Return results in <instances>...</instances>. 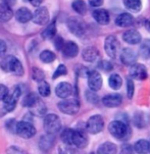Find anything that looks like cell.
Masks as SVG:
<instances>
[{
    "label": "cell",
    "instance_id": "6da1fadb",
    "mask_svg": "<svg viewBox=\"0 0 150 154\" xmlns=\"http://www.w3.org/2000/svg\"><path fill=\"white\" fill-rule=\"evenodd\" d=\"M67 28L70 30V32L76 35L77 37H83L86 33V29H87V26L85 22L80 19V17H70L67 20Z\"/></svg>",
    "mask_w": 150,
    "mask_h": 154
},
{
    "label": "cell",
    "instance_id": "7a4b0ae2",
    "mask_svg": "<svg viewBox=\"0 0 150 154\" xmlns=\"http://www.w3.org/2000/svg\"><path fill=\"white\" fill-rule=\"evenodd\" d=\"M43 126H44V130H45L47 134L54 135L61 128V122H60V119L56 114H48L44 119Z\"/></svg>",
    "mask_w": 150,
    "mask_h": 154
},
{
    "label": "cell",
    "instance_id": "3957f363",
    "mask_svg": "<svg viewBox=\"0 0 150 154\" xmlns=\"http://www.w3.org/2000/svg\"><path fill=\"white\" fill-rule=\"evenodd\" d=\"M15 132H17V136H20V138H23V139H30V138H32L35 136L36 129L31 122L23 121V122H17Z\"/></svg>",
    "mask_w": 150,
    "mask_h": 154
},
{
    "label": "cell",
    "instance_id": "277c9868",
    "mask_svg": "<svg viewBox=\"0 0 150 154\" xmlns=\"http://www.w3.org/2000/svg\"><path fill=\"white\" fill-rule=\"evenodd\" d=\"M58 108L62 113L73 116L80 110V102L76 99H65L58 103Z\"/></svg>",
    "mask_w": 150,
    "mask_h": 154
},
{
    "label": "cell",
    "instance_id": "5b68a950",
    "mask_svg": "<svg viewBox=\"0 0 150 154\" xmlns=\"http://www.w3.org/2000/svg\"><path fill=\"white\" fill-rule=\"evenodd\" d=\"M108 131L117 139H123L128 134V127L120 121H114L108 125Z\"/></svg>",
    "mask_w": 150,
    "mask_h": 154
},
{
    "label": "cell",
    "instance_id": "8992f818",
    "mask_svg": "<svg viewBox=\"0 0 150 154\" xmlns=\"http://www.w3.org/2000/svg\"><path fill=\"white\" fill-rule=\"evenodd\" d=\"M103 127H104L103 119H102V116H99V114L91 116L86 124V130L90 133V134H93V135L98 134V133L101 132L102 130H103Z\"/></svg>",
    "mask_w": 150,
    "mask_h": 154
},
{
    "label": "cell",
    "instance_id": "52a82bcc",
    "mask_svg": "<svg viewBox=\"0 0 150 154\" xmlns=\"http://www.w3.org/2000/svg\"><path fill=\"white\" fill-rule=\"evenodd\" d=\"M118 48H120V42L117 38L114 35L106 37L104 42V49L106 54L110 58H115L118 54Z\"/></svg>",
    "mask_w": 150,
    "mask_h": 154
},
{
    "label": "cell",
    "instance_id": "ba28073f",
    "mask_svg": "<svg viewBox=\"0 0 150 154\" xmlns=\"http://www.w3.org/2000/svg\"><path fill=\"white\" fill-rule=\"evenodd\" d=\"M20 96V89L14 88L12 92H8L6 97L4 98V110L7 112L14 111L17 106V102Z\"/></svg>",
    "mask_w": 150,
    "mask_h": 154
},
{
    "label": "cell",
    "instance_id": "9c48e42d",
    "mask_svg": "<svg viewBox=\"0 0 150 154\" xmlns=\"http://www.w3.org/2000/svg\"><path fill=\"white\" fill-rule=\"evenodd\" d=\"M87 78H88V86L91 91L96 92V91H99L101 89L102 78L101 75L97 70H91V72H89Z\"/></svg>",
    "mask_w": 150,
    "mask_h": 154
},
{
    "label": "cell",
    "instance_id": "30bf717a",
    "mask_svg": "<svg viewBox=\"0 0 150 154\" xmlns=\"http://www.w3.org/2000/svg\"><path fill=\"white\" fill-rule=\"evenodd\" d=\"M32 20L39 26H43L49 22V12L48 9L44 6L38 7L32 15Z\"/></svg>",
    "mask_w": 150,
    "mask_h": 154
},
{
    "label": "cell",
    "instance_id": "8fae6325",
    "mask_svg": "<svg viewBox=\"0 0 150 154\" xmlns=\"http://www.w3.org/2000/svg\"><path fill=\"white\" fill-rule=\"evenodd\" d=\"M120 61L123 62V64L125 66H133L136 63L138 55H137L136 51L132 48H123L122 52H120Z\"/></svg>",
    "mask_w": 150,
    "mask_h": 154
},
{
    "label": "cell",
    "instance_id": "7c38bea8",
    "mask_svg": "<svg viewBox=\"0 0 150 154\" xmlns=\"http://www.w3.org/2000/svg\"><path fill=\"white\" fill-rule=\"evenodd\" d=\"M130 75L132 78L136 80L142 81V80H146L147 77H148V74H147V69L146 66L144 64L141 63H136L131 66V69H130Z\"/></svg>",
    "mask_w": 150,
    "mask_h": 154
},
{
    "label": "cell",
    "instance_id": "4fadbf2b",
    "mask_svg": "<svg viewBox=\"0 0 150 154\" xmlns=\"http://www.w3.org/2000/svg\"><path fill=\"white\" fill-rule=\"evenodd\" d=\"M123 102V97L120 94H108L102 98V104L108 108H114L120 106Z\"/></svg>",
    "mask_w": 150,
    "mask_h": 154
},
{
    "label": "cell",
    "instance_id": "5bb4252c",
    "mask_svg": "<svg viewBox=\"0 0 150 154\" xmlns=\"http://www.w3.org/2000/svg\"><path fill=\"white\" fill-rule=\"evenodd\" d=\"M135 23V19L131 14L123 12L118 14L115 19V25L120 28H130Z\"/></svg>",
    "mask_w": 150,
    "mask_h": 154
},
{
    "label": "cell",
    "instance_id": "9a60e30c",
    "mask_svg": "<svg viewBox=\"0 0 150 154\" xmlns=\"http://www.w3.org/2000/svg\"><path fill=\"white\" fill-rule=\"evenodd\" d=\"M73 93V86L67 82H61L55 88V94L57 97L65 99L70 97Z\"/></svg>",
    "mask_w": 150,
    "mask_h": 154
},
{
    "label": "cell",
    "instance_id": "2e32d148",
    "mask_svg": "<svg viewBox=\"0 0 150 154\" xmlns=\"http://www.w3.org/2000/svg\"><path fill=\"white\" fill-rule=\"evenodd\" d=\"M123 39L126 43L131 44V45H136V44H139L141 42L142 37L141 34L139 33V31L131 29V30H128L123 33Z\"/></svg>",
    "mask_w": 150,
    "mask_h": 154
},
{
    "label": "cell",
    "instance_id": "e0dca14e",
    "mask_svg": "<svg viewBox=\"0 0 150 154\" xmlns=\"http://www.w3.org/2000/svg\"><path fill=\"white\" fill-rule=\"evenodd\" d=\"M73 145H75L78 148H85L88 145V138L86 134L81 130H75L73 132Z\"/></svg>",
    "mask_w": 150,
    "mask_h": 154
},
{
    "label": "cell",
    "instance_id": "ac0fdd59",
    "mask_svg": "<svg viewBox=\"0 0 150 154\" xmlns=\"http://www.w3.org/2000/svg\"><path fill=\"white\" fill-rule=\"evenodd\" d=\"M62 53L65 57H68V58H73L78 55L79 53V47L75 42L73 41H67V42H64V47H62Z\"/></svg>",
    "mask_w": 150,
    "mask_h": 154
},
{
    "label": "cell",
    "instance_id": "d6986e66",
    "mask_svg": "<svg viewBox=\"0 0 150 154\" xmlns=\"http://www.w3.org/2000/svg\"><path fill=\"white\" fill-rule=\"evenodd\" d=\"M92 15H93L94 20H96V23L101 26L107 25L110 20L109 14L105 9H95Z\"/></svg>",
    "mask_w": 150,
    "mask_h": 154
},
{
    "label": "cell",
    "instance_id": "ffe728a7",
    "mask_svg": "<svg viewBox=\"0 0 150 154\" xmlns=\"http://www.w3.org/2000/svg\"><path fill=\"white\" fill-rule=\"evenodd\" d=\"M82 57L84 60L87 62H94L98 59L99 51L95 47H87L83 50Z\"/></svg>",
    "mask_w": 150,
    "mask_h": 154
},
{
    "label": "cell",
    "instance_id": "44dd1931",
    "mask_svg": "<svg viewBox=\"0 0 150 154\" xmlns=\"http://www.w3.org/2000/svg\"><path fill=\"white\" fill-rule=\"evenodd\" d=\"M32 15L33 14L31 12L30 9L26 8V7H20L15 12V19H17V22L26 23L32 20Z\"/></svg>",
    "mask_w": 150,
    "mask_h": 154
},
{
    "label": "cell",
    "instance_id": "7402d4cb",
    "mask_svg": "<svg viewBox=\"0 0 150 154\" xmlns=\"http://www.w3.org/2000/svg\"><path fill=\"white\" fill-rule=\"evenodd\" d=\"M53 144H54V137L53 135H50V134L42 136L40 138V141H39V147L44 152L48 151L53 146Z\"/></svg>",
    "mask_w": 150,
    "mask_h": 154
},
{
    "label": "cell",
    "instance_id": "603a6c76",
    "mask_svg": "<svg viewBox=\"0 0 150 154\" xmlns=\"http://www.w3.org/2000/svg\"><path fill=\"white\" fill-rule=\"evenodd\" d=\"M30 109L34 116H43L44 114L46 113V110H47L45 104L40 100V98L37 99L33 105L30 107Z\"/></svg>",
    "mask_w": 150,
    "mask_h": 154
},
{
    "label": "cell",
    "instance_id": "cb8c5ba5",
    "mask_svg": "<svg viewBox=\"0 0 150 154\" xmlns=\"http://www.w3.org/2000/svg\"><path fill=\"white\" fill-rule=\"evenodd\" d=\"M12 17H14V12L9 7V5L0 3V22H8L9 20L12 19Z\"/></svg>",
    "mask_w": 150,
    "mask_h": 154
},
{
    "label": "cell",
    "instance_id": "d4e9b609",
    "mask_svg": "<svg viewBox=\"0 0 150 154\" xmlns=\"http://www.w3.org/2000/svg\"><path fill=\"white\" fill-rule=\"evenodd\" d=\"M117 147L111 142H105L97 149V154H117Z\"/></svg>",
    "mask_w": 150,
    "mask_h": 154
},
{
    "label": "cell",
    "instance_id": "484cf974",
    "mask_svg": "<svg viewBox=\"0 0 150 154\" xmlns=\"http://www.w3.org/2000/svg\"><path fill=\"white\" fill-rule=\"evenodd\" d=\"M134 152L137 154H147L149 153V142L147 140L140 139L134 145Z\"/></svg>",
    "mask_w": 150,
    "mask_h": 154
},
{
    "label": "cell",
    "instance_id": "4316f807",
    "mask_svg": "<svg viewBox=\"0 0 150 154\" xmlns=\"http://www.w3.org/2000/svg\"><path fill=\"white\" fill-rule=\"evenodd\" d=\"M17 58H15V57L12 56V55H8V56L4 57V58L2 59V61L0 62V67H1L4 72H11L15 61H17Z\"/></svg>",
    "mask_w": 150,
    "mask_h": 154
},
{
    "label": "cell",
    "instance_id": "83f0119b",
    "mask_svg": "<svg viewBox=\"0 0 150 154\" xmlns=\"http://www.w3.org/2000/svg\"><path fill=\"white\" fill-rule=\"evenodd\" d=\"M41 36L44 39H52L53 37L56 36V25H55V22L53 20L52 23H50L47 27L44 29V31L42 32Z\"/></svg>",
    "mask_w": 150,
    "mask_h": 154
},
{
    "label": "cell",
    "instance_id": "f1b7e54d",
    "mask_svg": "<svg viewBox=\"0 0 150 154\" xmlns=\"http://www.w3.org/2000/svg\"><path fill=\"white\" fill-rule=\"evenodd\" d=\"M108 84H109V87L111 89H114V90H120L123 85V79L120 78V75L114 74L109 77Z\"/></svg>",
    "mask_w": 150,
    "mask_h": 154
},
{
    "label": "cell",
    "instance_id": "f546056e",
    "mask_svg": "<svg viewBox=\"0 0 150 154\" xmlns=\"http://www.w3.org/2000/svg\"><path fill=\"white\" fill-rule=\"evenodd\" d=\"M125 6L130 11L139 12L142 8V2L141 0H125Z\"/></svg>",
    "mask_w": 150,
    "mask_h": 154
},
{
    "label": "cell",
    "instance_id": "4dcf8cb0",
    "mask_svg": "<svg viewBox=\"0 0 150 154\" xmlns=\"http://www.w3.org/2000/svg\"><path fill=\"white\" fill-rule=\"evenodd\" d=\"M140 56L144 59L150 58V39H146L142 42L140 46Z\"/></svg>",
    "mask_w": 150,
    "mask_h": 154
},
{
    "label": "cell",
    "instance_id": "1f68e13d",
    "mask_svg": "<svg viewBox=\"0 0 150 154\" xmlns=\"http://www.w3.org/2000/svg\"><path fill=\"white\" fill-rule=\"evenodd\" d=\"M72 6L73 9L81 15H84L87 12V5L83 0H75L73 2Z\"/></svg>",
    "mask_w": 150,
    "mask_h": 154
},
{
    "label": "cell",
    "instance_id": "d6a6232c",
    "mask_svg": "<svg viewBox=\"0 0 150 154\" xmlns=\"http://www.w3.org/2000/svg\"><path fill=\"white\" fill-rule=\"evenodd\" d=\"M73 132H75V130H73V129H65L64 131L61 133V140L64 144L73 145Z\"/></svg>",
    "mask_w": 150,
    "mask_h": 154
},
{
    "label": "cell",
    "instance_id": "836d02e7",
    "mask_svg": "<svg viewBox=\"0 0 150 154\" xmlns=\"http://www.w3.org/2000/svg\"><path fill=\"white\" fill-rule=\"evenodd\" d=\"M55 58H56L55 54L50 50H44L40 54V59L44 63H51L55 60Z\"/></svg>",
    "mask_w": 150,
    "mask_h": 154
},
{
    "label": "cell",
    "instance_id": "e575fe53",
    "mask_svg": "<svg viewBox=\"0 0 150 154\" xmlns=\"http://www.w3.org/2000/svg\"><path fill=\"white\" fill-rule=\"evenodd\" d=\"M38 92L42 97H47V96H49L50 92H51V89H50V86L48 83L45 82V81H42V82L39 83Z\"/></svg>",
    "mask_w": 150,
    "mask_h": 154
},
{
    "label": "cell",
    "instance_id": "d590c367",
    "mask_svg": "<svg viewBox=\"0 0 150 154\" xmlns=\"http://www.w3.org/2000/svg\"><path fill=\"white\" fill-rule=\"evenodd\" d=\"M145 113H137L135 114V125L138 128H145L148 124V119H145Z\"/></svg>",
    "mask_w": 150,
    "mask_h": 154
},
{
    "label": "cell",
    "instance_id": "8d00e7d4",
    "mask_svg": "<svg viewBox=\"0 0 150 154\" xmlns=\"http://www.w3.org/2000/svg\"><path fill=\"white\" fill-rule=\"evenodd\" d=\"M32 78L34 81H36V82L40 83L42 81H44V78H45V74H44L43 72L38 69V67H33L32 69Z\"/></svg>",
    "mask_w": 150,
    "mask_h": 154
},
{
    "label": "cell",
    "instance_id": "74e56055",
    "mask_svg": "<svg viewBox=\"0 0 150 154\" xmlns=\"http://www.w3.org/2000/svg\"><path fill=\"white\" fill-rule=\"evenodd\" d=\"M39 97L36 95L35 93H30V94H28L27 96H26L25 98H23V106H27V107L30 108L31 106L33 105L34 102L38 99Z\"/></svg>",
    "mask_w": 150,
    "mask_h": 154
},
{
    "label": "cell",
    "instance_id": "f35d334b",
    "mask_svg": "<svg viewBox=\"0 0 150 154\" xmlns=\"http://www.w3.org/2000/svg\"><path fill=\"white\" fill-rule=\"evenodd\" d=\"M67 74V67H65V66L60 64V66H57V69H55L54 74L52 75V79L55 80V79H57V78L61 77V75H65Z\"/></svg>",
    "mask_w": 150,
    "mask_h": 154
},
{
    "label": "cell",
    "instance_id": "ab89813d",
    "mask_svg": "<svg viewBox=\"0 0 150 154\" xmlns=\"http://www.w3.org/2000/svg\"><path fill=\"white\" fill-rule=\"evenodd\" d=\"M134 92H135V86H134V82L132 79L127 80V95L128 98L132 99Z\"/></svg>",
    "mask_w": 150,
    "mask_h": 154
},
{
    "label": "cell",
    "instance_id": "60d3db41",
    "mask_svg": "<svg viewBox=\"0 0 150 154\" xmlns=\"http://www.w3.org/2000/svg\"><path fill=\"white\" fill-rule=\"evenodd\" d=\"M14 75H23V64L22 62H20L18 59H17V61H15L14 66V69H12V72Z\"/></svg>",
    "mask_w": 150,
    "mask_h": 154
},
{
    "label": "cell",
    "instance_id": "b9f144b4",
    "mask_svg": "<svg viewBox=\"0 0 150 154\" xmlns=\"http://www.w3.org/2000/svg\"><path fill=\"white\" fill-rule=\"evenodd\" d=\"M6 153L7 154H28L23 149H22V148H20V147H17V146H10L9 148H7Z\"/></svg>",
    "mask_w": 150,
    "mask_h": 154
},
{
    "label": "cell",
    "instance_id": "7bdbcfd3",
    "mask_svg": "<svg viewBox=\"0 0 150 154\" xmlns=\"http://www.w3.org/2000/svg\"><path fill=\"white\" fill-rule=\"evenodd\" d=\"M86 98L87 100L89 101V102L95 104L97 101H98V97H97V95L95 94L94 91H87L86 92Z\"/></svg>",
    "mask_w": 150,
    "mask_h": 154
},
{
    "label": "cell",
    "instance_id": "ee69618b",
    "mask_svg": "<svg viewBox=\"0 0 150 154\" xmlns=\"http://www.w3.org/2000/svg\"><path fill=\"white\" fill-rule=\"evenodd\" d=\"M98 66L104 72H109V70L112 69V64L108 60H101L99 62Z\"/></svg>",
    "mask_w": 150,
    "mask_h": 154
},
{
    "label": "cell",
    "instance_id": "f6af8a7d",
    "mask_svg": "<svg viewBox=\"0 0 150 154\" xmlns=\"http://www.w3.org/2000/svg\"><path fill=\"white\" fill-rule=\"evenodd\" d=\"M64 41L60 36H55V39H54V46L57 50H61L62 47H64Z\"/></svg>",
    "mask_w": 150,
    "mask_h": 154
},
{
    "label": "cell",
    "instance_id": "bcb514c9",
    "mask_svg": "<svg viewBox=\"0 0 150 154\" xmlns=\"http://www.w3.org/2000/svg\"><path fill=\"white\" fill-rule=\"evenodd\" d=\"M134 149L130 144H123L122 146V149H120V154H134Z\"/></svg>",
    "mask_w": 150,
    "mask_h": 154
},
{
    "label": "cell",
    "instance_id": "7dc6e473",
    "mask_svg": "<svg viewBox=\"0 0 150 154\" xmlns=\"http://www.w3.org/2000/svg\"><path fill=\"white\" fill-rule=\"evenodd\" d=\"M8 88L4 85H0V101L4 100V98L6 97V95L8 94Z\"/></svg>",
    "mask_w": 150,
    "mask_h": 154
},
{
    "label": "cell",
    "instance_id": "c3c4849f",
    "mask_svg": "<svg viewBox=\"0 0 150 154\" xmlns=\"http://www.w3.org/2000/svg\"><path fill=\"white\" fill-rule=\"evenodd\" d=\"M6 52V43L2 39H0V57H2Z\"/></svg>",
    "mask_w": 150,
    "mask_h": 154
},
{
    "label": "cell",
    "instance_id": "681fc988",
    "mask_svg": "<svg viewBox=\"0 0 150 154\" xmlns=\"http://www.w3.org/2000/svg\"><path fill=\"white\" fill-rule=\"evenodd\" d=\"M89 4L93 7H99L103 4V0H88Z\"/></svg>",
    "mask_w": 150,
    "mask_h": 154
},
{
    "label": "cell",
    "instance_id": "f907efd6",
    "mask_svg": "<svg viewBox=\"0 0 150 154\" xmlns=\"http://www.w3.org/2000/svg\"><path fill=\"white\" fill-rule=\"evenodd\" d=\"M30 1V3L33 5V6H36V7H38V6H40V4L42 3V1L43 0H29Z\"/></svg>",
    "mask_w": 150,
    "mask_h": 154
},
{
    "label": "cell",
    "instance_id": "816d5d0a",
    "mask_svg": "<svg viewBox=\"0 0 150 154\" xmlns=\"http://www.w3.org/2000/svg\"><path fill=\"white\" fill-rule=\"evenodd\" d=\"M146 29L148 30V32L150 33V19L146 22Z\"/></svg>",
    "mask_w": 150,
    "mask_h": 154
},
{
    "label": "cell",
    "instance_id": "f5cc1de1",
    "mask_svg": "<svg viewBox=\"0 0 150 154\" xmlns=\"http://www.w3.org/2000/svg\"><path fill=\"white\" fill-rule=\"evenodd\" d=\"M149 153H150V141H149Z\"/></svg>",
    "mask_w": 150,
    "mask_h": 154
},
{
    "label": "cell",
    "instance_id": "db71d44e",
    "mask_svg": "<svg viewBox=\"0 0 150 154\" xmlns=\"http://www.w3.org/2000/svg\"><path fill=\"white\" fill-rule=\"evenodd\" d=\"M90 154H94V153H90Z\"/></svg>",
    "mask_w": 150,
    "mask_h": 154
}]
</instances>
